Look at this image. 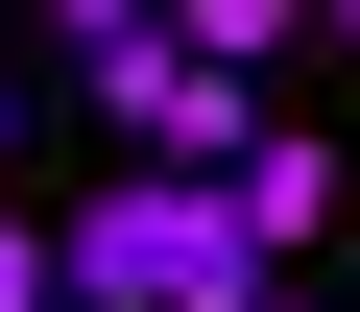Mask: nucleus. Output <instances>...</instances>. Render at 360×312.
<instances>
[{
	"instance_id": "3",
	"label": "nucleus",
	"mask_w": 360,
	"mask_h": 312,
	"mask_svg": "<svg viewBox=\"0 0 360 312\" xmlns=\"http://www.w3.org/2000/svg\"><path fill=\"white\" fill-rule=\"evenodd\" d=\"M288 25H312V0H168V48H193L217 96H264V72H288Z\"/></svg>"
},
{
	"instance_id": "6",
	"label": "nucleus",
	"mask_w": 360,
	"mask_h": 312,
	"mask_svg": "<svg viewBox=\"0 0 360 312\" xmlns=\"http://www.w3.org/2000/svg\"><path fill=\"white\" fill-rule=\"evenodd\" d=\"M312 25H336V48H360V0H312Z\"/></svg>"
},
{
	"instance_id": "7",
	"label": "nucleus",
	"mask_w": 360,
	"mask_h": 312,
	"mask_svg": "<svg viewBox=\"0 0 360 312\" xmlns=\"http://www.w3.org/2000/svg\"><path fill=\"white\" fill-rule=\"evenodd\" d=\"M264 312H312V288H264Z\"/></svg>"
},
{
	"instance_id": "1",
	"label": "nucleus",
	"mask_w": 360,
	"mask_h": 312,
	"mask_svg": "<svg viewBox=\"0 0 360 312\" xmlns=\"http://www.w3.org/2000/svg\"><path fill=\"white\" fill-rule=\"evenodd\" d=\"M288 264L240 240V193H193V169H120V193H72L49 216V312H264Z\"/></svg>"
},
{
	"instance_id": "4",
	"label": "nucleus",
	"mask_w": 360,
	"mask_h": 312,
	"mask_svg": "<svg viewBox=\"0 0 360 312\" xmlns=\"http://www.w3.org/2000/svg\"><path fill=\"white\" fill-rule=\"evenodd\" d=\"M120 25H168V0H49V48H120Z\"/></svg>"
},
{
	"instance_id": "2",
	"label": "nucleus",
	"mask_w": 360,
	"mask_h": 312,
	"mask_svg": "<svg viewBox=\"0 0 360 312\" xmlns=\"http://www.w3.org/2000/svg\"><path fill=\"white\" fill-rule=\"evenodd\" d=\"M217 193H240L264 264H312V240H336V144H312V120H240V169H217Z\"/></svg>"
},
{
	"instance_id": "5",
	"label": "nucleus",
	"mask_w": 360,
	"mask_h": 312,
	"mask_svg": "<svg viewBox=\"0 0 360 312\" xmlns=\"http://www.w3.org/2000/svg\"><path fill=\"white\" fill-rule=\"evenodd\" d=\"M0 312H49V216H0Z\"/></svg>"
}]
</instances>
